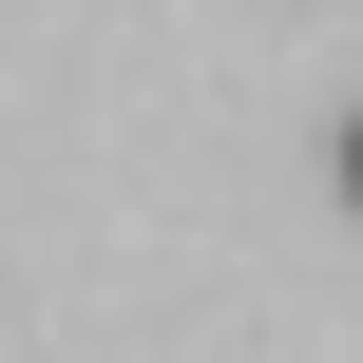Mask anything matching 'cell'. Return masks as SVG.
<instances>
[{
	"label": "cell",
	"instance_id": "6da1fadb",
	"mask_svg": "<svg viewBox=\"0 0 363 363\" xmlns=\"http://www.w3.org/2000/svg\"><path fill=\"white\" fill-rule=\"evenodd\" d=\"M325 191H345V230H363V115H345V134H325Z\"/></svg>",
	"mask_w": 363,
	"mask_h": 363
}]
</instances>
